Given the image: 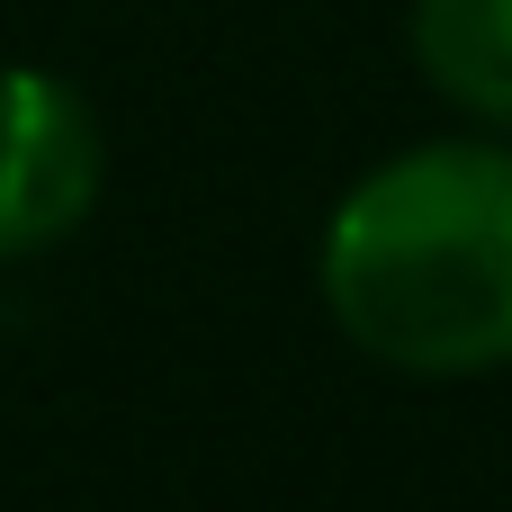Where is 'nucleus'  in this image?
<instances>
[{
  "label": "nucleus",
  "mask_w": 512,
  "mask_h": 512,
  "mask_svg": "<svg viewBox=\"0 0 512 512\" xmlns=\"http://www.w3.org/2000/svg\"><path fill=\"white\" fill-rule=\"evenodd\" d=\"M333 324L405 378H477L512 360V153L414 144L378 162L324 225Z\"/></svg>",
  "instance_id": "obj_1"
},
{
  "label": "nucleus",
  "mask_w": 512,
  "mask_h": 512,
  "mask_svg": "<svg viewBox=\"0 0 512 512\" xmlns=\"http://www.w3.org/2000/svg\"><path fill=\"white\" fill-rule=\"evenodd\" d=\"M99 198V117L72 81L0 72V261L63 243Z\"/></svg>",
  "instance_id": "obj_2"
},
{
  "label": "nucleus",
  "mask_w": 512,
  "mask_h": 512,
  "mask_svg": "<svg viewBox=\"0 0 512 512\" xmlns=\"http://www.w3.org/2000/svg\"><path fill=\"white\" fill-rule=\"evenodd\" d=\"M414 63L468 117L512 126V0H414Z\"/></svg>",
  "instance_id": "obj_3"
}]
</instances>
